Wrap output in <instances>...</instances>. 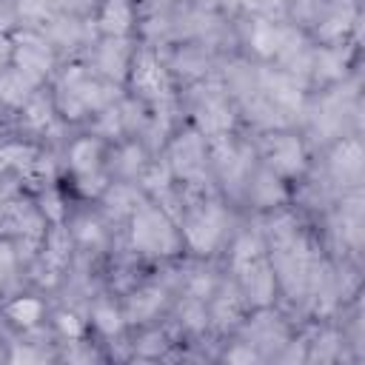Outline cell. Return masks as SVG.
Listing matches in <instances>:
<instances>
[{"label": "cell", "instance_id": "obj_10", "mask_svg": "<svg viewBox=\"0 0 365 365\" xmlns=\"http://www.w3.org/2000/svg\"><path fill=\"white\" fill-rule=\"evenodd\" d=\"M259 91L265 94V100L274 108L299 111V106H302V86H299V80L291 71L262 68L259 71Z\"/></svg>", "mask_w": 365, "mask_h": 365}, {"label": "cell", "instance_id": "obj_19", "mask_svg": "<svg viewBox=\"0 0 365 365\" xmlns=\"http://www.w3.org/2000/svg\"><path fill=\"white\" fill-rule=\"evenodd\" d=\"M3 317L14 325V328H23V331H31L43 322L46 317V302L34 294H17L11 297L6 305H3Z\"/></svg>", "mask_w": 365, "mask_h": 365}, {"label": "cell", "instance_id": "obj_18", "mask_svg": "<svg viewBox=\"0 0 365 365\" xmlns=\"http://www.w3.org/2000/svg\"><path fill=\"white\" fill-rule=\"evenodd\" d=\"M165 302V291L160 285H143V288H134L125 302H123V314L128 322H145L151 317H157V311L163 308Z\"/></svg>", "mask_w": 365, "mask_h": 365}, {"label": "cell", "instance_id": "obj_2", "mask_svg": "<svg viewBox=\"0 0 365 365\" xmlns=\"http://www.w3.org/2000/svg\"><path fill=\"white\" fill-rule=\"evenodd\" d=\"M128 237H131V248L145 257H174L182 251L180 225L154 200H140V205L131 211Z\"/></svg>", "mask_w": 365, "mask_h": 365}, {"label": "cell", "instance_id": "obj_24", "mask_svg": "<svg viewBox=\"0 0 365 365\" xmlns=\"http://www.w3.org/2000/svg\"><path fill=\"white\" fill-rule=\"evenodd\" d=\"M262 254H265V242L257 234H242V237H237V242L231 248V268H240Z\"/></svg>", "mask_w": 365, "mask_h": 365}, {"label": "cell", "instance_id": "obj_5", "mask_svg": "<svg viewBox=\"0 0 365 365\" xmlns=\"http://www.w3.org/2000/svg\"><path fill=\"white\" fill-rule=\"evenodd\" d=\"M11 40H14V60H11V66L17 71H23L34 86H43L54 74L57 48L48 43L46 34H40L34 29H14Z\"/></svg>", "mask_w": 365, "mask_h": 365}, {"label": "cell", "instance_id": "obj_1", "mask_svg": "<svg viewBox=\"0 0 365 365\" xmlns=\"http://www.w3.org/2000/svg\"><path fill=\"white\" fill-rule=\"evenodd\" d=\"M51 100H54L57 117L77 123L117 103V83L100 77L91 66L71 63L57 74Z\"/></svg>", "mask_w": 365, "mask_h": 365}, {"label": "cell", "instance_id": "obj_28", "mask_svg": "<svg viewBox=\"0 0 365 365\" xmlns=\"http://www.w3.org/2000/svg\"><path fill=\"white\" fill-rule=\"evenodd\" d=\"M14 60V40L11 34H0V71H6Z\"/></svg>", "mask_w": 365, "mask_h": 365}, {"label": "cell", "instance_id": "obj_11", "mask_svg": "<svg viewBox=\"0 0 365 365\" xmlns=\"http://www.w3.org/2000/svg\"><path fill=\"white\" fill-rule=\"evenodd\" d=\"M66 163L71 177H83V174H97L106 168V140L97 134H83L74 137L66 148Z\"/></svg>", "mask_w": 365, "mask_h": 365}, {"label": "cell", "instance_id": "obj_30", "mask_svg": "<svg viewBox=\"0 0 365 365\" xmlns=\"http://www.w3.org/2000/svg\"><path fill=\"white\" fill-rule=\"evenodd\" d=\"M225 359H231V362H237V359L254 362V359H257V351H254L251 345H237V348H231V351L225 354Z\"/></svg>", "mask_w": 365, "mask_h": 365}, {"label": "cell", "instance_id": "obj_29", "mask_svg": "<svg viewBox=\"0 0 365 365\" xmlns=\"http://www.w3.org/2000/svg\"><path fill=\"white\" fill-rule=\"evenodd\" d=\"M14 251H11V245L9 242H0V282L11 274V268H14Z\"/></svg>", "mask_w": 365, "mask_h": 365}, {"label": "cell", "instance_id": "obj_13", "mask_svg": "<svg viewBox=\"0 0 365 365\" xmlns=\"http://www.w3.org/2000/svg\"><path fill=\"white\" fill-rule=\"evenodd\" d=\"M137 29L134 0H100L97 6V31L103 37H131Z\"/></svg>", "mask_w": 365, "mask_h": 365}, {"label": "cell", "instance_id": "obj_9", "mask_svg": "<svg viewBox=\"0 0 365 365\" xmlns=\"http://www.w3.org/2000/svg\"><path fill=\"white\" fill-rule=\"evenodd\" d=\"M137 46H131V37H103L94 46V71L111 83H125L128 63Z\"/></svg>", "mask_w": 365, "mask_h": 365}, {"label": "cell", "instance_id": "obj_23", "mask_svg": "<svg viewBox=\"0 0 365 365\" xmlns=\"http://www.w3.org/2000/svg\"><path fill=\"white\" fill-rule=\"evenodd\" d=\"M68 231H71V237H74V245H80V248H97V245L106 240L103 225H100L97 220H91V217H77V220H71Z\"/></svg>", "mask_w": 365, "mask_h": 365}, {"label": "cell", "instance_id": "obj_12", "mask_svg": "<svg viewBox=\"0 0 365 365\" xmlns=\"http://www.w3.org/2000/svg\"><path fill=\"white\" fill-rule=\"evenodd\" d=\"M231 125H234V111H231L228 100H225L220 91L205 94V97L197 103V111H194V128H197L202 137L231 134Z\"/></svg>", "mask_w": 365, "mask_h": 365}, {"label": "cell", "instance_id": "obj_26", "mask_svg": "<svg viewBox=\"0 0 365 365\" xmlns=\"http://www.w3.org/2000/svg\"><path fill=\"white\" fill-rule=\"evenodd\" d=\"M17 0H0V34H11L17 23Z\"/></svg>", "mask_w": 365, "mask_h": 365}, {"label": "cell", "instance_id": "obj_6", "mask_svg": "<svg viewBox=\"0 0 365 365\" xmlns=\"http://www.w3.org/2000/svg\"><path fill=\"white\" fill-rule=\"evenodd\" d=\"M259 154H262V165L279 180H297L308 168L305 143L291 131H268L259 143Z\"/></svg>", "mask_w": 365, "mask_h": 365}, {"label": "cell", "instance_id": "obj_14", "mask_svg": "<svg viewBox=\"0 0 365 365\" xmlns=\"http://www.w3.org/2000/svg\"><path fill=\"white\" fill-rule=\"evenodd\" d=\"M291 34H294L291 26H282L277 20H268V17H257V20H251L248 43H251V48L262 60H271V57H279L282 54V48L288 46Z\"/></svg>", "mask_w": 365, "mask_h": 365}, {"label": "cell", "instance_id": "obj_3", "mask_svg": "<svg viewBox=\"0 0 365 365\" xmlns=\"http://www.w3.org/2000/svg\"><path fill=\"white\" fill-rule=\"evenodd\" d=\"M177 225H180L182 248H188L197 257H208L225 237V208L217 200L205 197L194 205H185Z\"/></svg>", "mask_w": 365, "mask_h": 365}, {"label": "cell", "instance_id": "obj_25", "mask_svg": "<svg viewBox=\"0 0 365 365\" xmlns=\"http://www.w3.org/2000/svg\"><path fill=\"white\" fill-rule=\"evenodd\" d=\"M51 322H54V331H57L63 339H68V342L80 339V336H83V331H86L83 319H80L74 311H57Z\"/></svg>", "mask_w": 365, "mask_h": 365}, {"label": "cell", "instance_id": "obj_21", "mask_svg": "<svg viewBox=\"0 0 365 365\" xmlns=\"http://www.w3.org/2000/svg\"><path fill=\"white\" fill-rule=\"evenodd\" d=\"M125 325V314L120 305H114L111 299H97L91 305V328L103 336H117Z\"/></svg>", "mask_w": 365, "mask_h": 365}, {"label": "cell", "instance_id": "obj_7", "mask_svg": "<svg viewBox=\"0 0 365 365\" xmlns=\"http://www.w3.org/2000/svg\"><path fill=\"white\" fill-rule=\"evenodd\" d=\"M205 160H208V151H205V137L197 131V128H185L182 134H177L171 143H168V168L174 174V180H200L202 171H205Z\"/></svg>", "mask_w": 365, "mask_h": 365}, {"label": "cell", "instance_id": "obj_16", "mask_svg": "<svg viewBox=\"0 0 365 365\" xmlns=\"http://www.w3.org/2000/svg\"><path fill=\"white\" fill-rule=\"evenodd\" d=\"M362 160H365V154H362L359 140L342 137V140L331 148V157H328V165H331L334 180H339V182H354V185H356L359 177H362Z\"/></svg>", "mask_w": 365, "mask_h": 365}, {"label": "cell", "instance_id": "obj_27", "mask_svg": "<svg viewBox=\"0 0 365 365\" xmlns=\"http://www.w3.org/2000/svg\"><path fill=\"white\" fill-rule=\"evenodd\" d=\"M163 348H165V334H160V331H151L143 336V342H137V351L148 354V356H160Z\"/></svg>", "mask_w": 365, "mask_h": 365}, {"label": "cell", "instance_id": "obj_17", "mask_svg": "<svg viewBox=\"0 0 365 365\" xmlns=\"http://www.w3.org/2000/svg\"><path fill=\"white\" fill-rule=\"evenodd\" d=\"M40 86H34L23 71H17L14 66H9L6 71H0V111H20L31 94L37 91Z\"/></svg>", "mask_w": 365, "mask_h": 365}, {"label": "cell", "instance_id": "obj_20", "mask_svg": "<svg viewBox=\"0 0 365 365\" xmlns=\"http://www.w3.org/2000/svg\"><path fill=\"white\" fill-rule=\"evenodd\" d=\"M285 180H279L277 174H271L265 165L259 168V174H257V180L254 182H248V197L259 205V208H274V205H279L282 200H285V185H282Z\"/></svg>", "mask_w": 365, "mask_h": 365}, {"label": "cell", "instance_id": "obj_4", "mask_svg": "<svg viewBox=\"0 0 365 365\" xmlns=\"http://www.w3.org/2000/svg\"><path fill=\"white\" fill-rule=\"evenodd\" d=\"M125 83H128V88H131V94H134L137 103L160 106V103H168V97H171L168 68L160 63V57L148 46L134 48L131 63H128Z\"/></svg>", "mask_w": 365, "mask_h": 365}, {"label": "cell", "instance_id": "obj_15", "mask_svg": "<svg viewBox=\"0 0 365 365\" xmlns=\"http://www.w3.org/2000/svg\"><path fill=\"white\" fill-rule=\"evenodd\" d=\"M20 114V128L29 134V137H46L54 123H57V108H54V100L51 94L46 91H34L31 100L17 111Z\"/></svg>", "mask_w": 365, "mask_h": 365}, {"label": "cell", "instance_id": "obj_8", "mask_svg": "<svg viewBox=\"0 0 365 365\" xmlns=\"http://www.w3.org/2000/svg\"><path fill=\"white\" fill-rule=\"evenodd\" d=\"M234 274H237V288L248 305H254V308L271 305L274 291H277V274H274V265L265 254L234 268Z\"/></svg>", "mask_w": 365, "mask_h": 365}, {"label": "cell", "instance_id": "obj_22", "mask_svg": "<svg viewBox=\"0 0 365 365\" xmlns=\"http://www.w3.org/2000/svg\"><path fill=\"white\" fill-rule=\"evenodd\" d=\"M145 151L140 143L128 140V143H120L117 145V174L123 177V182H134L140 177V171L145 168Z\"/></svg>", "mask_w": 365, "mask_h": 365}]
</instances>
